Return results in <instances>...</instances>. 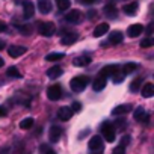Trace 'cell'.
<instances>
[{
  "label": "cell",
  "instance_id": "e575fe53",
  "mask_svg": "<svg viewBox=\"0 0 154 154\" xmlns=\"http://www.w3.org/2000/svg\"><path fill=\"white\" fill-rule=\"evenodd\" d=\"M82 109V104L79 103V101H75V103H72V107H71V110L72 112H79Z\"/></svg>",
  "mask_w": 154,
  "mask_h": 154
},
{
  "label": "cell",
  "instance_id": "d6a6232c",
  "mask_svg": "<svg viewBox=\"0 0 154 154\" xmlns=\"http://www.w3.org/2000/svg\"><path fill=\"white\" fill-rule=\"evenodd\" d=\"M18 30H20V33H23V35H30V33H32V26L24 24V26H20Z\"/></svg>",
  "mask_w": 154,
  "mask_h": 154
},
{
  "label": "cell",
  "instance_id": "7c38bea8",
  "mask_svg": "<svg viewBox=\"0 0 154 154\" xmlns=\"http://www.w3.org/2000/svg\"><path fill=\"white\" fill-rule=\"evenodd\" d=\"M71 116H72V110H71V107L63 106V107H60V109L57 110V118L62 119V121H68V119H71Z\"/></svg>",
  "mask_w": 154,
  "mask_h": 154
},
{
  "label": "cell",
  "instance_id": "ab89813d",
  "mask_svg": "<svg viewBox=\"0 0 154 154\" xmlns=\"http://www.w3.org/2000/svg\"><path fill=\"white\" fill-rule=\"evenodd\" d=\"M79 2H82V3H85V5H91V3L95 2V0H79Z\"/></svg>",
  "mask_w": 154,
  "mask_h": 154
},
{
  "label": "cell",
  "instance_id": "8d00e7d4",
  "mask_svg": "<svg viewBox=\"0 0 154 154\" xmlns=\"http://www.w3.org/2000/svg\"><path fill=\"white\" fill-rule=\"evenodd\" d=\"M112 154H124V146H121V145H119V146H116V148L113 149V152H112Z\"/></svg>",
  "mask_w": 154,
  "mask_h": 154
},
{
  "label": "cell",
  "instance_id": "1f68e13d",
  "mask_svg": "<svg viewBox=\"0 0 154 154\" xmlns=\"http://www.w3.org/2000/svg\"><path fill=\"white\" fill-rule=\"evenodd\" d=\"M143 116H145V110H143V107H137V109L134 110V119L142 121Z\"/></svg>",
  "mask_w": 154,
  "mask_h": 154
},
{
  "label": "cell",
  "instance_id": "7a4b0ae2",
  "mask_svg": "<svg viewBox=\"0 0 154 154\" xmlns=\"http://www.w3.org/2000/svg\"><path fill=\"white\" fill-rule=\"evenodd\" d=\"M89 151L92 154H103L104 143H103V139L100 136H92L91 137V140H89Z\"/></svg>",
  "mask_w": 154,
  "mask_h": 154
},
{
  "label": "cell",
  "instance_id": "9a60e30c",
  "mask_svg": "<svg viewBox=\"0 0 154 154\" xmlns=\"http://www.w3.org/2000/svg\"><path fill=\"white\" fill-rule=\"evenodd\" d=\"M106 83H107V79L103 75H98L97 79H94V83H92V88L94 91H101L106 88Z\"/></svg>",
  "mask_w": 154,
  "mask_h": 154
},
{
  "label": "cell",
  "instance_id": "7bdbcfd3",
  "mask_svg": "<svg viewBox=\"0 0 154 154\" xmlns=\"http://www.w3.org/2000/svg\"><path fill=\"white\" fill-rule=\"evenodd\" d=\"M3 65H5V60H3V59H2V57H0V68H2V66H3Z\"/></svg>",
  "mask_w": 154,
  "mask_h": 154
},
{
  "label": "cell",
  "instance_id": "44dd1931",
  "mask_svg": "<svg viewBox=\"0 0 154 154\" xmlns=\"http://www.w3.org/2000/svg\"><path fill=\"white\" fill-rule=\"evenodd\" d=\"M131 110V106L130 104H121V106H118V107H115L113 110H112V115H125V113H128Z\"/></svg>",
  "mask_w": 154,
  "mask_h": 154
},
{
  "label": "cell",
  "instance_id": "f6af8a7d",
  "mask_svg": "<svg viewBox=\"0 0 154 154\" xmlns=\"http://www.w3.org/2000/svg\"><path fill=\"white\" fill-rule=\"evenodd\" d=\"M14 2H15V3H21V0H14Z\"/></svg>",
  "mask_w": 154,
  "mask_h": 154
},
{
  "label": "cell",
  "instance_id": "83f0119b",
  "mask_svg": "<svg viewBox=\"0 0 154 154\" xmlns=\"http://www.w3.org/2000/svg\"><path fill=\"white\" fill-rule=\"evenodd\" d=\"M32 125H33V118H26V119H21L20 122V128L23 130H29L32 128Z\"/></svg>",
  "mask_w": 154,
  "mask_h": 154
},
{
  "label": "cell",
  "instance_id": "52a82bcc",
  "mask_svg": "<svg viewBox=\"0 0 154 154\" xmlns=\"http://www.w3.org/2000/svg\"><path fill=\"white\" fill-rule=\"evenodd\" d=\"M33 14H35L33 2H30V0H24V2H23V15H24V18L29 20V18L33 17Z\"/></svg>",
  "mask_w": 154,
  "mask_h": 154
},
{
  "label": "cell",
  "instance_id": "ffe728a7",
  "mask_svg": "<svg viewBox=\"0 0 154 154\" xmlns=\"http://www.w3.org/2000/svg\"><path fill=\"white\" fill-rule=\"evenodd\" d=\"M72 63L75 66H88L91 63V57L89 56H79V57H75L72 60Z\"/></svg>",
  "mask_w": 154,
  "mask_h": 154
},
{
  "label": "cell",
  "instance_id": "d4e9b609",
  "mask_svg": "<svg viewBox=\"0 0 154 154\" xmlns=\"http://www.w3.org/2000/svg\"><path fill=\"white\" fill-rule=\"evenodd\" d=\"M140 85H142V77H136V79L130 83V91L131 92H137L139 88H140Z\"/></svg>",
  "mask_w": 154,
  "mask_h": 154
},
{
  "label": "cell",
  "instance_id": "f35d334b",
  "mask_svg": "<svg viewBox=\"0 0 154 154\" xmlns=\"http://www.w3.org/2000/svg\"><path fill=\"white\" fill-rule=\"evenodd\" d=\"M0 116H6V109L0 106Z\"/></svg>",
  "mask_w": 154,
  "mask_h": 154
},
{
  "label": "cell",
  "instance_id": "ba28073f",
  "mask_svg": "<svg viewBox=\"0 0 154 154\" xmlns=\"http://www.w3.org/2000/svg\"><path fill=\"white\" fill-rule=\"evenodd\" d=\"M116 71H119V65H115V63H112V65H106V66L101 68L100 75H103V77H106V79H107L109 75H113Z\"/></svg>",
  "mask_w": 154,
  "mask_h": 154
},
{
  "label": "cell",
  "instance_id": "7402d4cb",
  "mask_svg": "<svg viewBox=\"0 0 154 154\" xmlns=\"http://www.w3.org/2000/svg\"><path fill=\"white\" fill-rule=\"evenodd\" d=\"M152 95H154V85H152V83H145V85L142 86V97L149 98V97H152Z\"/></svg>",
  "mask_w": 154,
  "mask_h": 154
},
{
  "label": "cell",
  "instance_id": "277c9868",
  "mask_svg": "<svg viewBox=\"0 0 154 154\" xmlns=\"http://www.w3.org/2000/svg\"><path fill=\"white\" fill-rule=\"evenodd\" d=\"M100 130H101V134L106 137L107 142H113V140H115L116 133H115V127H113L110 122H103Z\"/></svg>",
  "mask_w": 154,
  "mask_h": 154
},
{
  "label": "cell",
  "instance_id": "4dcf8cb0",
  "mask_svg": "<svg viewBox=\"0 0 154 154\" xmlns=\"http://www.w3.org/2000/svg\"><path fill=\"white\" fill-rule=\"evenodd\" d=\"M124 77H125V74H124V72L116 71V72L112 75V79H113V82H115V83H121V82L124 80Z\"/></svg>",
  "mask_w": 154,
  "mask_h": 154
},
{
  "label": "cell",
  "instance_id": "5bb4252c",
  "mask_svg": "<svg viewBox=\"0 0 154 154\" xmlns=\"http://www.w3.org/2000/svg\"><path fill=\"white\" fill-rule=\"evenodd\" d=\"M122 39H124V35H122V32H119V30H115V32H112V33L109 35V42H110L112 45L121 44Z\"/></svg>",
  "mask_w": 154,
  "mask_h": 154
},
{
  "label": "cell",
  "instance_id": "836d02e7",
  "mask_svg": "<svg viewBox=\"0 0 154 154\" xmlns=\"http://www.w3.org/2000/svg\"><path fill=\"white\" fill-rule=\"evenodd\" d=\"M130 140H131V137L128 136V134H125V136H122V139H121V146H127L128 143H130Z\"/></svg>",
  "mask_w": 154,
  "mask_h": 154
},
{
  "label": "cell",
  "instance_id": "5b68a950",
  "mask_svg": "<svg viewBox=\"0 0 154 154\" xmlns=\"http://www.w3.org/2000/svg\"><path fill=\"white\" fill-rule=\"evenodd\" d=\"M82 18H83V14H82V11H79V9H72V11H69V12L65 15V21H68V23H71V24H79V23L82 21Z\"/></svg>",
  "mask_w": 154,
  "mask_h": 154
},
{
  "label": "cell",
  "instance_id": "74e56055",
  "mask_svg": "<svg viewBox=\"0 0 154 154\" xmlns=\"http://www.w3.org/2000/svg\"><path fill=\"white\" fill-rule=\"evenodd\" d=\"M6 30H8V26H6V23L0 21V32H6Z\"/></svg>",
  "mask_w": 154,
  "mask_h": 154
},
{
  "label": "cell",
  "instance_id": "4fadbf2b",
  "mask_svg": "<svg viewBox=\"0 0 154 154\" xmlns=\"http://www.w3.org/2000/svg\"><path fill=\"white\" fill-rule=\"evenodd\" d=\"M60 134H62L60 127H57V125L50 127V131H48V139H50V142H57V140L60 139Z\"/></svg>",
  "mask_w": 154,
  "mask_h": 154
},
{
  "label": "cell",
  "instance_id": "8992f818",
  "mask_svg": "<svg viewBox=\"0 0 154 154\" xmlns=\"http://www.w3.org/2000/svg\"><path fill=\"white\" fill-rule=\"evenodd\" d=\"M60 95H62V89H60L59 85H51V86L47 89V97H48V100H51V101L59 100Z\"/></svg>",
  "mask_w": 154,
  "mask_h": 154
},
{
  "label": "cell",
  "instance_id": "d590c367",
  "mask_svg": "<svg viewBox=\"0 0 154 154\" xmlns=\"http://www.w3.org/2000/svg\"><path fill=\"white\" fill-rule=\"evenodd\" d=\"M88 17H89V20H94V18H97V11H95V9H91V11L88 12Z\"/></svg>",
  "mask_w": 154,
  "mask_h": 154
},
{
  "label": "cell",
  "instance_id": "9c48e42d",
  "mask_svg": "<svg viewBox=\"0 0 154 154\" xmlns=\"http://www.w3.org/2000/svg\"><path fill=\"white\" fill-rule=\"evenodd\" d=\"M142 32H143V26H142V24H131V26H128V29H127V35H128L130 38H136V36H139Z\"/></svg>",
  "mask_w": 154,
  "mask_h": 154
},
{
  "label": "cell",
  "instance_id": "cb8c5ba5",
  "mask_svg": "<svg viewBox=\"0 0 154 154\" xmlns=\"http://www.w3.org/2000/svg\"><path fill=\"white\" fill-rule=\"evenodd\" d=\"M136 68H137V63L128 62V63H125V65L122 66V72H124V74H131V72L136 71Z\"/></svg>",
  "mask_w": 154,
  "mask_h": 154
},
{
  "label": "cell",
  "instance_id": "8fae6325",
  "mask_svg": "<svg viewBox=\"0 0 154 154\" xmlns=\"http://www.w3.org/2000/svg\"><path fill=\"white\" fill-rule=\"evenodd\" d=\"M26 50H27V48H26V47H21V45H11V47L8 48V53H9L11 57H18V56L24 54Z\"/></svg>",
  "mask_w": 154,
  "mask_h": 154
},
{
  "label": "cell",
  "instance_id": "4316f807",
  "mask_svg": "<svg viewBox=\"0 0 154 154\" xmlns=\"http://www.w3.org/2000/svg\"><path fill=\"white\" fill-rule=\"evenodd\" d=\"M63 53H48L47 56H45V60H48V62H54V60H60V59H63Z\"/></svg>",
  "mask_w": 154,
  "mask_h": 154
},
{
  "label": "cell",
  "instance_id": "e0dca14e",
  "mask_svg": "<svg viewBox=\"0 0 154 154\" xmlns=\"http://www.w3.org/2000/svg\"><path fill=\"white\" fill-rule=\"evenodd\" d=\"M137 9H139L137 2H130V3L124 5V8H122V11H124L127 15H134V14L137 12Z\"/></svg>",
  "mask_w": 154,
  "mask_h": 154
},
{
  "label": "cell",
  "instance_id": "60d3db41",
  "mask_svg": "<svg viewBox=\"0 0 154 154\" xmlns=\"http://www.w3.org/2000/svg\"><path fill=\"white\" fill-rule=\"evenodd\" d=\"M146 33H148V35H151V33H152V24H149V26L146 27Z\"/></svg>",
  "mask_w": 154,
  "mask_h": 154
},
{
  "label": "cell",
  "instance_id": "ac0fdd59",
  "mask_svg": "<svg viewBox=\"0 0 154 154\" xmlns=\"http://www.w3.org/2000/svg\"><path fill=\"white\" fill-rule=\"evenodd\" d=\"M103 11H104V15L109 17V18H116V15H118V9L115 8L113 3H107Z\"/></svg>",
  "mask_w": 154,
  "mask_h": 154
},
{
  "label": "cell",
  "instance_id": "2e32d148",
  "mask_svg": "<svg viewBox=\"0 0 154 154\" xmlns=\"http://www.w3.org/2000/svg\"><path fill=\"white\" fill-rule=\"evenodd\" d=\"M109 32V24L107 23H101V24H98L95 29H94V36L95 38H100V36H103V35H106Z\"/></svg>",
  "mask_w": 154,
  "mask_h": 154
},
{
  "label": "cell",
  "instance_id": "3957f363",
  "mask_svg": "<svg viewBox=\"0 0 154 154\" xmlns=\"http://www.w3.org/2000/svg\"><path fill=\"white\" fill-rule=\"evenodd\" d=\"M38 32L42 36H53L56 32V26L51 21H41L38 26Z\"/></svg>",
  "mask_w": 154,
  "mask_h": 154
},
{
  "label": "cell",
  "instance_id": "f1b7e54d",
  "mask_svg": "<svg viewBox=\"0 0 154 154\" xmlns=\"http://www.w3.org/2000/svg\"><path fill=\"white\" fill-rule=\"evenodd\" d=\"M56 5H57V8L60 11H66V9H69L71 2H69V0H56Z\"/></svg>",
  "mask_w": 154,
  "mask_h": 154
},
{
  "label": "cell",
  "instance_id": "b9f144b4",
  "mask_svg": "<svg viewBox=\"0 0 154 154\" xmlns=\"http://www.w3.org/2000/svg\"><path fill=\"white\" fill-rule=\"evenodd\" d=\"M3 48H5V41L0 39V50H3Z\"/></svg>",
  "mask_w": 154,
  "mask_h": 154
},
{
  "label": "cell",
  "instance_id": "6da1fadb",
  "mask_svg": "<svg viewBox=\"0 0 154 154\" xmlns=\"http://www.w3.org/2000/svg\"><path fill=\"white\" fill-rule=\"evenodd\" d=\"M88 82H89L88 77L79 75V77H74V79L69 82V86H71V89H72L74 92H82V91H85Z\"/></svg>",
  "mask_w": 154,
  "mask_h": 154
},
{
  "label": "cell",
  "instance_id": "603a6c76",
  "mask_svg": "<svg viewBox=\"0 0 154 154\" xmlns=\"http://www.w3.org/2000/svg\"><path fill=\"white\" fill-rule=\"evenodd\" d=\"M77 41V33H66L62 36V44L63 45H71Z\"/></svg>",
  "mask_w": 154,
  "mask_h": 154
},
{
  "label": "cell",
  "instance_id": "30bf717a",
  "mask_svg": "<svg viewBox=\"0 0 154 154\" xmlns=\"http://www.w3.org/2000/svg\"><path fill=\"white\" fill-rule=\"evenodd\" d=\"M36 5H38V9H39L41 14H48L51 11V8H53L51 6V0H38Z\"/></svg>",
  "mask_w": 154,
  "mask_h": 154
},
{
  "label": "cell",
  "instance_id": "d6986e66",
  "mask_svg": "<svg viewBox=\"0 0 154 154\" xmlns=\"http://www.w3.org/2000/svg\"><path fill=\"white\" fill-rule=\"evenodd\" d=\"M63 74V69L60 66H51L50 69H47V77H50V79H57V77H60Z\"/></svg>",
  "mask_w": 154,
  "mask_h": 154
},
{
  "label": "cell",
  "instance_id": "ee69618b",
  "mask_svg": "<svg viewBox=\"0 0 154 154\" xmlns=\"http://www.w3.org/2000/svg\"><path fill=\"white\" fill-rule=\"evenodd\" d=\"M45 154H56L53 149H48V151H45Z\"/></svg>",
  "mask_w": 154,
  "mask_h": 154
},
{
  "label": "cell",
  "instance_id": "f546056e",
  "mask_svg": "<svg viewBox=\"0 0 154 154\" xmlns=\"http://www.w3.org/2000/svg\"><path fill=\"white\" fill-rule=\"evenodd\" d=\"M154 45V39L152 38H143L142 41H140V47H143V48H148V47H152Z\"/></svg>",
  "mask_w": 154,
  "mask_h": 154
},
{
  "label": "cell",
  "instance_id": "484cf974",
  "mask_svg": "<svg viewBox=\"0 0 154 154\" xmlns=\"http://www.w3.org/2000/svg\"><path fill=\"white\" fill-rule=\"evenodd\" d=\"M8 77H14V79H21V72L15 68V66H9L8 71H6Z\"/></svg>",
  "mask_w": 154,
  "mask_h": 154
}]
</instances>
